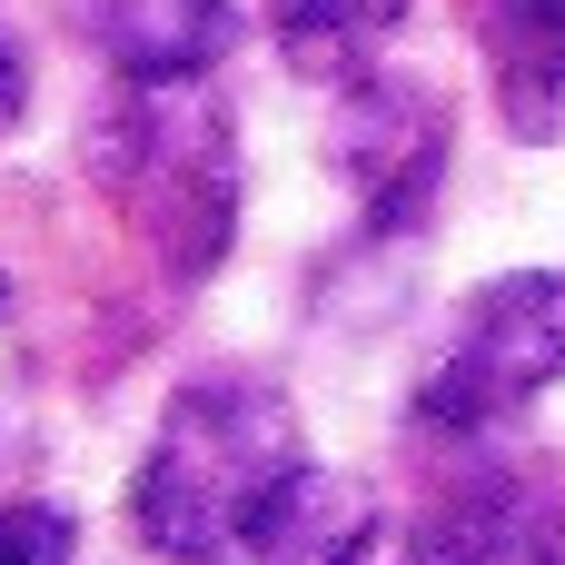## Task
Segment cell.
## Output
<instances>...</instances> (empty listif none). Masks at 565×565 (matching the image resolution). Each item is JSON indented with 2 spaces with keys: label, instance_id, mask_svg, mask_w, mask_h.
Returning <instances> with one entry per match:
<instances>
[{
  "label": "cell",
  "instance_id": "cell-8",
  "mask_svg": "<svg viewBox=\"0 0 565 565\" xmlns=\"http://www.w3.org/2000/svg\"><path fill=\"white\" fill-rule=\"evenodd\" d=\"M407 0H268V40L298 79H328V89H358L377 70V50L397 40Z\"/></svg>",
  "mask_w": 565,
  "mask_h": 565
},
{
  "label": "cell",
  "instance_id": "cell-6",
  "mask_svg": "<svg viewBox=\"0 0 565 565\" xmlns=\"http://www.w3.org/2000/svg\"><path fill=\"white\" fill-rule=\"evenodd\" d=\"M79 30L99 40L119 79L159 89V79H209L248 40V10L238 0H79Z\"/></svg>",
  "mask_w": 565,
  "mask_h": 565
},
{
  "label": "cell",
  "instance_id": "cell-11",
  "mask_svg": "<svg viewBox=\"0 0 565 565\" xmlns=\"http://www.w3.org/2000/svg\"><path fill=\"white\" fill-rule=\"evenodd\" d=\"M20 109H30V60H20V40L0 30V129H10Z\"/></svg>",
  "mask_w": 565,
  "mask_h": 565
},
{
  "label": "cell",
  "instance_id": "cell-7",
  "mask_svg": "<svg viewBox=\"0 0 565 565\" xmlns=\"http://www.w3.org/2000/svg\"><path fill=\"white\" fill-rule=\"evenodd\" d=\"M477 50L516 139L565 129V0H477Z\"/></svg>",
  "mask_w": 565,
  "mask_h": 565
},
{
  "label": "cell",
  "instance_id": "cell-9",
  "mask_svg": "<svg viewBox=\"0 0 565 565\" xmlns=\"http://www.w3.org/2000/svg\"><path fill=\"white\" fill-rule=\"evenodd\" d=\"M70 507H0V565H70Z\"/></svg>",
  "mask_w": 565,
  "mask_h": 565
},
{
  "label": "cell",
  "instance_id": "cell-12",
  "mask_svg": "<svg viewBox=\"0 0 565 565\" xmlns=\"http://www.w3.org/2000/svg\"><path fill=\"white\" fill-rule=\"evenodd\" d=\"M0 298H10V278H0Z\"/></svg>",
  "mask_w": 565,
  "mask_h": 565
},
{
  "label": "cell",
  "instance_id": "cell-2",
  "mask_svg": "<svg viewBox=\"0 0 565 565\" xmlns=\"http://www.w3.org/2000/svg\"><path fill=\"white\" fill-rule=\"evenodd\" d=\"M89 169L109 209L139 228V248L169 278H209L238 238V129L209 99V79H119L89 119Z\"/></svg>",
  "mask_w": 565,
  "mask_h": 565
},
{
  "label": "cell",
  "instance_id": "cell-5",
  "mask_svg": "<svg viewBox=\"0 0 565 565\" xmlns=\"http://www.w3.org/2000/svg\"><path fill=\"white\" fill-rule=\"evenodd\" d=\"M427 536L457 565H556L565 556V487L546 467H477L447 487Z\"/></svg>",
  "mask_w": 565,
  "mask_h": 565
},
{
  "label": "cell",
  "instance_id": "cell-4",
  "mask_svg": "<svg viewBox=\"0 0 565 565\" xmlns=\"http://www.w3.org/2000/svg\"><path fill=\"white\" fill-rule=\"evenodd\" d=\"M338 169L367 209V228H417L437 179H447V99L427 79H397V70H367L348 89V119H338Z\"/></svg>",
  "mask_w": 565,
  "mask_h": 565
},
{
  "label": "cell",
  "instance_id": "cell-10",
  "mask_svg": "<svg viewBox=\"0 0 565 565\" xmlns=\"http://www.w3.org/2000/svg\"><path fill=\"white\" fill-rule=\"evenodd\" d=\"M348 565H457V556H447L427 526H387V516H377V526H367V546H358Z\"/></svg>",
  "mask_w": 565,
  "mask_h": 565
},
{
  "label": "cell",
  "instance_id": "cell-3",
  "mask_svg": "<svg viewBox=\"0 0 565 565\" xmlns=\"http://www.w3.org/2000/svg\"><path fill=\"white\" fill-rule=\"evenodd\" d=\"M565 377V268H516L477 288L417 387V427L437 437H487L516 407H536Z\"/></svg>",
  "mask_w": 565,
  "mask_h": 565
},
{
  "label": "cell",
  "instance_id": "cell-1",
  "mask_svg": "<svg viewBox=\"0 0 565 565\" xmlns=\"http://www.w3.org/2000/svg\"><path fill=\"white\" fill-rule=\"evenodd\" d=\"M298 477H308V447L288 397L268 377H199L169 397L129 477V526L169 565H258V536Z\"/></svg>",
  "mask_w": 565,
  "mask_h": 565
}]
</instances>
